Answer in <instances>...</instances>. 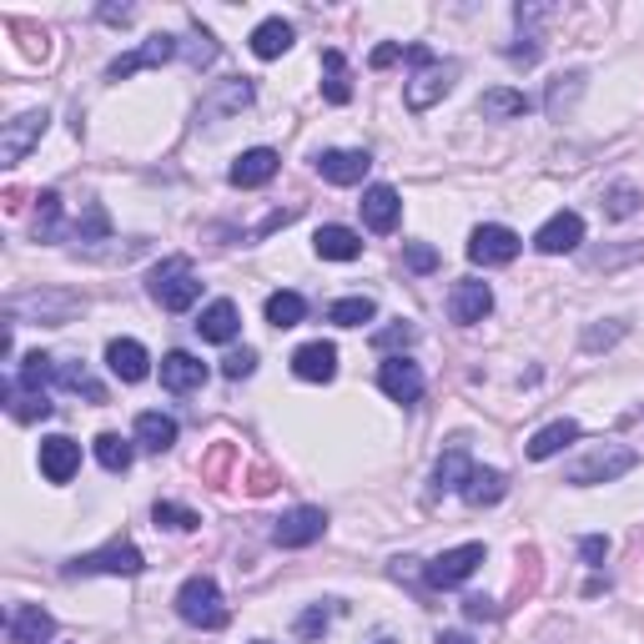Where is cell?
<instances>
[{
    "instance_id": "6da1fadb",
    "label": "cell",
    "mask_w": 644,
    "mask_h": 644,
    "mask_svg": "<svg viewBox=\"0 0 644 644\" xmlns=\"http://www.w3.org/2000/svg\"><path fill=\"white\" fill-rule=\"evenodd\" d=\"M403 56L413 61V76H408V86H403L408 111H428V106H438L448 92H453L459 61H438L428 46H403Z\"/></svg>"
},
{
    "instance_id": "7a4b0ae2",
    "label": "cell",
    "mask_w": 644,
    "mask_h": 644,
    "mask_svg": "<svg viewBox=\"0 0 644 644\" xmlns=\"http://www.w3.org/2000/svg\"><path fill=\"white\" fill-rule=\"evenodd\" d=\"M146 292H151V303H157L161 313H186V307L202 297V277L186 257H161V263L151 267V277H146Z\"/></svg>"
},
{
    "instance_id": "3957f363",
    "label": "cell",
    "mask_w": 644,
    "mask_h": 644,
    "mask_svg": "<svg viewBox=\"0 0 644 644\" xmlns=\"http://www.w3.org/2000/svg\"><path fill=\"white\" fill-rule=\"evenodd\" d=\"M177 615L192 624V630H222L227 624V599H222V584L211 574H192L177 590Z\"/></svg>"
},
{
    "instance_id": "277c9868",
    "label": "cell",
    "mask_w": 644,
    "mask_h": 644,
    "mask_svg": "<svg viewBox=\"0 0 644 644\" xmlns=\"http://www.w3.org/2000/svg\"><path fill=\"white\" fill-rule=\"evenodd\" d=\"M630 469H640V453L624 443H605V448H590L584 459L569 463L564 478L574 488H594V484H615V478H624Z\"/></svg>"
},
{
    "instance_id": "5b68a950",
    "label": "cell",
    "mask_w": 644,
    "mask_h": 644,
    "mask_svg": "<svg viewBox=\"0 0 644 644\" xmlns=\"http://www.w3.org/2000/svg\"><path fill=\"white\" fill-rule=\"evenodd\" d=\"M142 569H146L142 549H136V544H126V539H117V544H106V549L76 554V559L66 564V574H117V579H136Z\"/></svg>"
},
{
    "instance_id": "8992f818",
    "label": "cell",
    "mask_w": 644,
    "mask_h": 644,
    "mask_svg": "<svg viewBox=\"0 0 644 644\" xmlns=\"http://www.w3.org/2000/svg\"><path fill=\"white\" fill-rule=\"evenodd\" d=\"M46 126H51V111H46V106H40V111H21L15 121H5V132H0V167H21L40 146Z\"/></svg>"
},
{
    "instance_id": "52a82bcc",
    "label": "cell",
    "mask_w": 644,
    "mask_h": 644,
    "mask_svg": "<svg viewBox=\"0 0 644 644\" xmlns=\"http://www.w3.org/2000/svg\"><path fill=\"white\" fill-rule=\"evenodd\" d=\"M478 564H484V544H459V549H443L438 559L423 564V584L428 590H459Z\"/></svg>"
},
{
    "instance_id": "ba28073f",
    "label": "cell",
    "mask_w": 644,
    "mask_h": 644,
    "mask_svg": "<svg viewBox=\"0 0 644 644\" xmlns=\"http://www.w3.org/2000/svg\"><path fill=\"white\" fill-rule=\"evenodd\" d=\"M323 534H328V513L313 509V503H297V509H288L272 524V544H277V549H307V544H317Z\"/></svg>"
},
{
    "instance_id": "9c48e42d",
    "label": "cell",
    "mask_w": 644,
    "mask_h": 644,
    "mask_svg": "<svg viewBox=\"0 0 644 644\" xmlns=\"http://www.w3.org/2000/svg\"><path fill=\"white\" fill-rule=\"evenodd\" d=\"M252 96H257V86H252L247 76H232V81H217L207 96L197 101V121L202 126H217V121L238 117V111H247Z\"/></svg>"
},
{
    "instance_id": "30bf717a",
    "label": "cell",
    "mask_w": 644,
    "mask_h": 644,
    "mask_svg": "<svg viewBox=\"0 0 644 644\" xmlns=\"http://www.w3.org/2000/svg\"><path fill=\"white\" fill-rule=\"evenodd\" d=\"M519 232L513 227H503V222H484V227H474V238H469V263H478V267H509L513 257H519Z\"/></svg>"
},
{
    "instance_id": "8fae6325",
    "label": "cell",
    "mask_w": 644,
    "mask_h": 644,
    "mask_svg": "<svg viewBox=\"0 0 644 644\" xmlns=\"http://www.w3.org/2000/svg\"><path fill=\"white\" fill-rule=\"evenodd\" d=\"M313 171L332 186H357L373 171V157L363 151V146H328V151H317L313 157Z\"/></svg>"
},
{
    "instance_id": "7c38bea8",
    "label": "cell",
    "mask_w": 644,
    "mask_h": 644,
    "mask_svg": "<svg viewBox=\"0 0 644 644\" xmlns=\"http://www.w3.org/2000/svg\"><path fill=\"white\" fill-rule=\"evenodd\" d=\"M378 388L388 398H393V403H403V408H413L423 398V368L418 363H413V357H382L378 363Z\"/></svg>"
},
{
    "instance_id": "4fadbf2b",
    "label": "cell",
    "mask_w": 644,
    "mask_h": 644,
    "mask_svg": "<svg viewBox=\"0 0 644 644\" xmlns=\"http://www.w3.org/2000/svg\"><path fill=\"white\" fill-rule=\"evenodd\" d=\"M488 313H494V288H488V282H478V277L453 282V292H448V317H453L459 328H474Z\"/></svg>"
},
{
    "instance_id": "5bb4252c",
    "label": "cell",
    "mask_w": 644,
    "mask_h": 644,
    "mask_svg": "<svg viewBox=\"0 0 644 644\" xmlns=\"http://www.w3.org/2000/svg\"><path fill=\"white\" fill-rule=\"evenodd\" d=\"M579 242H584V217H579V211H554L549 222L534 232V247H539L544 257H564V252H579Z\"/></svg>"
},
{
    "instance_id": "9a60e30c",
    "label": "cell",
    "mask_w": 644,
    "mask_h": 644,
    "mask_svg": "<svg viewBox=\"0 0 644 644\" xmlns=\"http://www.w3.org/2000/svg\"><path fill=\"white\" fill-rule=\"evenodd\" d=\"M81 469V443L66 434H51L40 438V474H46V484H71Z\"/></svg>"
},
{
    "instance_id": "2e32d148",
    "label": "cell",
    "mask_w": 644,
    "mask_h": 644,
    "mask_svg": "<svg viewBox=\"0 0 644 644\" xmlns=\"http://www.w3.org/2000/svg\"><path fill=\"white\" fill-rule=\"evenodd\" d=\"M76 297H66V292H46V297H15L11 303V323H21L26 313H36L40 328H66L71 317H76Z\"/></svg>"
},
{
    "instance_id": "e0dca14e",
    "label": "cell",
    "mask_w": 644,
    "mask_h": 644,
    "mask_svg": "<svg viewBox=\"0 0 644 644\" xmlns=\"http://www.w3.org/2000/svg\"><path fill=\"white\" fill-rule=\"evenodd\" d=\"M182 51L171 36H151L146 46H136V51H126V56H117L111 66H106V81H126V76H136V71H146V66H161V61H171V56Z\"/></svg>"
},
{
    "instance_id": "ac0fdd59",
    "label": "cell",
    "mask_w": 644,
    "mask_h": 644,
    "mask_svg": "<svg viewBox=\"0 0 644 644\" xmlns=\"http://www.w3.org/2000/svg\"><path fill=\"white\" fill-rule=\"evenodd\" d=\"M277 167H282V157H277L272 146H252V151H242V157L227 167V182L242 186V192H252V186H267V182H272Z\"/></svg>"
},
{
    "instance_id": "d6986e66",
    "label": "cell",
    "mask_w": 644,
    "mask_h": 644,
    "mask_svg": "<svg viewBox=\"0 0 644 644\" xmlns=\"http://www.w3.org/2000/svg\"><path fill=\"white\" fill-rule=\"evenodd\" d=\"M474 469H478V463L469 459V448L448 443L443 453H438V463H434V494H463L469 478H474Z\"/></svg>"
},
{
    "instance_id": "ffe728a7",
    "label": "cell",
    "mask_w": 644,
    "mask_h": 644,
    "mask_svg": "<svg viewBox=\"0 0 644 644\" xmlns=\"http://www.w3.org/2000/svg\"><path fill=\"white\" fill-rule=\"evenodd\" d=\"M202 382H207V363H202L197 353H167L161 357V388L167 393H197Z\"/></svg>"
},
{
    "instance_id": "44dd1931",
    "label": "cell",
    "mask_w": 644,
    "mask_h": 644,
    "mask_svg": "<svg viewBox=\"0 0 644 644\" xmlns=\"http://www.w3.org/2000/svg\"><path fill=\"white\" fill-rule=\"evenodd\" d=\"M106 368L117 373L121 382H142L151 378V357H146V348L136 338H111L106 342Z\"/></svg>"
},
{
    "instance_id": "7402d4cb",
    "label": "cell",
    "mask_w": 644,
    "mask_h": 644,
    "mask_svg": "<svg viewBox=\"0 0 644 644\" xmlns=\"http://www.w3.org/2000/svg\"><path fill=\"white\" fill-rule=\"evenodd\" d=\"M292 373H297L303 382H332V378H338V348L323 342V338L303 342V348L292 353Z\"/></svg>"
},
{
    "instance_id": "603a6c76",
    "label": "cell",
    "mask_w": 644,
    "mask_h": 644,
    "mask_svg": "<svg viewBox=\"0 0 644 644\" xmlns=\"http://www.w3.org/2000/svg\"><path fill=\"white\" fill-rule=\"evenodd\" d=\"M5 634H11V644H51L56 619L40 605H15L11 619H5Z\"/></svg>"
},
{
    "instance_id": "cb8c5ba5",
    "label": "cell",
    "mask_w": 644,
    "mask_h": 644,
    "mask_svg": "<svg viewBox=\"0 0 644 644\" xmlns=\"http://www.w3.org/2000/svg\"><path fill=\"white\" fill-rule=\"evenodd\" d=\"M357 207H363V227H368V232H393L398 217H403V202H398V192H393V186H382V182L368 186Z\"/></svg>"
},
{
    "instance_id": "d4e9b609",
    "label": "cell",
    "mask_w": 644,
    "mask_h": 644,
    "mask_svg": "<svg viewBox=\"0 0 644 644\" xmlns=\"http://www.w3.org/2000/svg\"><path fill=\"white\" fill-rule=\"evenodd\" d=\"M197 332H202V342H232L242 332L238 303H232V297H217V303H207V307H202V317H197Z\"/></svg>"
},
{
    "instance_id": "484cf974",
    "label": "cell",
    "mask_w": 644,
    "mask_h": 644,
    "mask_svg": "<svg viewBox=\"0 0 644 644\" xmlns=\"http://www.w3.org/2000/svg\"><path fill=\"white\" fill-rule=\"evenodd\" d=\"M313 247H317V257H323V263H353V257H363V238H357L353 227H338V222L317 227Z\"/></svg>"
},
{
    "instance_id": "4316f807",
    "label": "cell",
    "mask_w": 644,
    "mask_h": 644,
    "mask_svg": "<svg viewBox=\"0 0 644 644\" xmlns=\"http://www.w3.org/2000/svg\"><path fill=\"white\" fill-rule=\"evenodd\" d=\"M136 443H142L146 453H167V448L177 443V418H171V413H161V408H146V413H136Z\"/></svg>"
},
{
    "instance_id": "83f0119b",
    "label": "cell",
    "mask_w": 644,
    "mask_h": 644,
    "mask_svg": "<svg viewBox=\"0 0 644 644\" xmlns=\"http://www.w3.org/2000/svg\"><path fill=\"white\" fill-rule=\"evenodd\" d=\"M584 434V428H579L574 418H554V423H544L539 434L528 438V459L534 463H544V459H554V453H564L569 443H574V438Z\"/></svg>"
},
{
    "instance_id": "f1b7e54d",
    "label": "cell",
    "mask_w": 644,
    "mask_h": 644,
    "mask_svg": "<svg viewBox=\"0 0 644 644\" xmlns=\"http://www.w3.org/2000/svg\"><path fill=\"white\" fill-rule=\"evenodd\" d=\"M5 413H11L15 423H40L56 413V403H51V393H31V388L5 378Z\"/></svg>"
},
{
    "instance_id": "f546056e",
    "label": "cell",
    "mask_w": 644,
    "mask_h": 644,
    "mask_svg": "<svg viewBox=\"0 0 644 644\" xmlns=\"http://www.w3.org/2000/svg\"><path fill=\"white\" fill-rule=\"evenodd\" d=\"M56 388H66V393H81L86 403H106V388L92 378V368H86L81 357H56Z\"/></svg>"
},
{
    "instance_id": "4dcf8cb0",
    "label": "cell",
    "mask_w": 644,
    "mask_h": 644,
    "mask_svg": "<svg viewBox=\"0 0 644 644\" xmlns=\"http://www.w3.org/2000/svg\"><path fill=\"white\" fill-rule=\"evenodd\" d=\"M282 51H292V26L288 21H282V15L257 21V31H252V56H257V61H277Z\"/></svg>"
},
{
    "instance_id": "1f68e13d",
    "label": "cell",
    "mask_w": 644,
    "mask_h": 644,
    "mask_svg": "<svg viewBox=\"0 0 644 644\" xmlns=\"http://www.w3.org/2000/svg\"><path fill=\"white\" fill-rule=\"evenodd\" d=\"M323 101H332V106L353 101V71H348V56L342 51H323Z\"/></svg>"
},
{
    "instance_id": "d6a6232c",
    "label": "cell",
    "mask_w": 644,
    "mask_h": 644,
    "mask_svg": "<svg viewBox=\"0 0 644 644\" xmlns=\"http://www.w3.org/2000/svg\"><path fill=\"white\" fill-rule=\"evenodd\" d=\"M31 232H36V242L66 238V217H61V192H56V186H46L36 197V222H31Z\"/></svg>"
},
{
    "instance_id": "836d02e7",
    "label": "cell",
    "mask_w": 644,
    "mask_h": 644,
    "mask_svg": "<svg viewBox=\"0 0 644 644\" xmlns=\"http://www.w3.org/2000/svg\"><path fill=\"white\" fill-rule=\"evenodd\" d=\"M528 96L524 92H513V86H494V92L478 96V117L484 121H513V117H524L528 111Z\"/></svg>"
},
{
    "instance_id": "e575fe53",
    "label": "cell",
    "mask_w": 644,
    "mask_h": 644,
    "mask_svg": "<svg viewBox=\"0 0 644 644\" xmlns=\"http://www.w3.org/2000/svg\"><path fill=\"white\" fill-rule=\"evenodd\" d=\"M71 242H81V247L111 242V217H106L101 202H86V207H81V217L71 222Z\"/></svg>"
},
{
    "instance_id": "d590c367",
    "label": "cell",
    "mask_w": 644,
    "mask_h": 644,
    "mask_svg": "<svg viewBox=\"0 0 644 644\" xmlns=\"http://www.w3.org/2000/svg\"><path fill=\"white\" fill-rule=\"evenodd\" d=\"M509 494V478L499 469H474L469 488H463V503H474V509H488V503H499Z\"/></svg>"
},
{
    "instance_id": "8d00e7d4",
    "label": "cell",
    "mask_w": 644,
    "mask_h": 644,
    "mask_svg": "<svg viewBox=\"0 0 644 644\" xmlns=\"http://www.w3.org/2000/svg\"><path fill=\"white\" fill-rule=\"evenodd\" d=\"M132 459H136L132 438H121V434H101V438H96V463H101L106 474H126Z\"/></svg>"
},
{
    "instance_id": "74e56055",
    "label": "cell",
    "mask_w": 644,
    "mask_h": 644,
    "mask_svg": "<svg viewBox=\"0 0 644 644\" xmlns=\"http://www.w3.org/2000/svg\"><path fill=\"white\" fill-rule=\"evenodd\" d=\"M378 317V303L373 297H338V303L328 307V323H338V328H363V323H373Z\"/></svg>"
},
{
    "instance_id": "f35d334b",
    "label": "cell",
    "mask_w": 644,
    "mask_h": 644,
    "mask_svg": "<svg viewBox=\"0 0 644 644\" xmlns=\"http://www.w3.org/2000/svg\"><path fill=\"white\" fill-rule=\"evenodd\" d=\"M303 317H307L303 292H272V297H267V323H272V328H297Z\"/></svg>"
},
{
    "instance_id": "ab89813d",
    "label": "cell",
    "mask_w": 644,
    "mask_h": 644,
    "mask_svg": "<svg viewBox=\"0 0 644 644\" xmlns=\"http://www.w3.org/2000/svg\"><path fill=\"white\" fill-rule=\"evenodd\" d=\"M151 519H157V528H177V534H192V528H202V513H197V509H186V503H171V499H157Z\"/></svg>"
},
{
    "instance_id": "60d3db41",
    "label": "cell",
    "mask_w": 644,
    "mask_h": 644,
    "mask_svg": "<svg viewBox=\"0 0 644 644\" xmlns=\"http://www.w3.org/2000/svg\"><path fill=\"white\" fill-rule=\"evenodd\" d=\"M579 92H584V71H569V76L554 81V86H549V101H544V106H549V117H554V121H564V111L579 101Z\"/></svg>"
},
{
    "instance_id": "b9f144b4",
    "label": "cell",
    "mask_w": 644,
    "mask_h": 644,
    "mask_svg": "<svg viewBox=\"0 0 644 644\" xmlns=\"http://www.w3.org/2000/svg\"><path fill=\"white\" fill-rule=\"evenodd\" d=\"M332 615H338L332 605H307L303 615L292 619V634H297V640H323V634H328V624H332Z\"/></svg>"
},
{
    "instance_id": "7bdbcfd3",
    "label": "cell",
    "mask_w": 644,
    "mask_h": 644,
    "mask_svg": "<svg viewBox=\"0 0 644 644\" xmlns=\"http://www.w3.org/2000/svg\"><path fill=\"white\" fill-rule=\"evenodd\" d=\"M413 338H418L413 323H388V328L373 332V348H378L382 357H398V348H413Z\"/></svg>"
},
{
    "instance_id": "ee69618b",
    "label": "cell",
    "mask_w": 644,
    "mask_h": 644,
    "mask_svg": "<svg viewBox=\"0 0 644 644\" xmlns=\"http://www.w3.org/2000/svg\"><path fill=\"white\" fill-rule=\"evenodd\" d=\"M186 40H192V46H186V66H192V71H202V66H211V61H217V40H211V31L207 26H192V36H186Z\"/></svg>"
},
{
    "instance_id": "f6af8a7d",
    "label": "cell",
    "mask_w": 644,
    "mask_h": 644,
    "mask_svg": "<svg viewBox=\"0 0 644 644\" xmlns=\"http://www.w3.org/2000/svg\"><path fill=\"white\" fill-rule=\"evenodd\" d=\"M605 211L609 217H615V222H624V217H634V211H640V192H634L630 182H615L605 192Z\"/></svg>"
},
{
    "instance_id": "bcb514c9",
    "label": "cell",
    "mask_w": 644,
    "mask_h": 644,
    "mask_svg": "<svg viewBox=\"0 0 644 644\" xmlns=\"http://www.w3.org/2000/svg\"><path fill=\"white\" fill-rule=\"evenodd\" d=\"M403 267L408 272L428 277L438 267V247H428V242H403Z\"/></svg>"
},
{
    "instance_id": "7dc6e473",
    "label": "cell",
    "mask_w": 644,
    "mask_h": 644,
    "mask_svg": "<svg viewBox=\"0 0 644 644\" xmlns=\"http://www.w3.org/2000/svg\"><path fill=\"white\" fill-rule=\"evenodd\" d=\"M222 373H227L232 382L252 378V373H257V353H252V348H242V353H227V357H222Z\"/></svg>"
},
{
    "instance_id": "c3c4849f",
    "label": "cell",
    "mask_w": 644,
    "mask_h": 644,
    "mask_svg": "<svg viewBox=\"0 0 644 644\" xmlns=\"http://www.w3.org/2000/svg\"><path fill=\"white\" fill-rule=\"evenodd\" d=\"M579 554H584V564H605L609 539L605 534H584V539H579Z\"/></svg>"
},
{
    "instance_id": "681fc988",
    "label": "cell",
    "mask_w": 644,
    "mask_h": 644,
    "mask_svg": "<svg viewBox=\"0 0 644 644\" xmlns=\"http://www.w3.org/2000/svg\"><path fill=\"white\" fill-rule=\"evenodd\" d=\"M463 615L469 619H499V605L484 599V594H469V599H463Z\"/></svg>"
},
{
    "instance_id": "f907efd6",
    "label": "cell",
    "mask_w": 644,
    "mask_h": 644,
    "mask_svg": "<svg viewBox=\"0 0 644 644\" xmlns=\"http://www.w3.org/2000/svg\"><path fill=\"white\" fill-rule=\"evenodd\" d=\"M96 15H101V21H106V26H132V5H101V11H96Z\"/></svg>"
},
{
    "instance_id": "816d5d0a",
    "label": "cell",
    "mask_w": 644,
    "mask_h": 644,
    "mask_svg": "<svg viewBox=\"0 0 644 644\" xmlns=\"http://www.w3.org/2000/svg\"><path fill=\"white\" fill-rule=\"evenodd\" d=\"M619 332H624L619 323H615V328H590V332H584V348H605V342H615Z\"/></svg>"
},
{
    "instance_id": "f5cc1de1",
    "label": "cell",
    "mask_w": 644,
    "mask_h": 644,
    "mask_svg": "<svg viewBox=\"0 0 644 644\" xmlns=\"http://www.w3.org/2000/svg\"><path fill=\"white\" fill-rule=\"evenodd\" d=\"M398 56H403V46H378V51L368 56V66H373V71H382V66H393Z\"/></svg>"
},
{
    "instance_id": "db71d44e",
    "label": "cell",
    "mask_w": 644,
    "mask_h": 644,
    "mask_svg": "<svg viewBox=\"0 0 644 644\" xmlns=\"http://www.w3.org/2000/svg\"><path fill=\"white\" fill-rule=\"evenodd\" d=\"M434 644H474V640H469V634H463V630H443Z\"/></svg>"
},
{
    "instance_id": "11a10c76",
    "label": "cell",
    "mask_w": 644,
    "mask_h": 644,
    "mask_svg": "<svg viewBox=\"0 0 644 644\" xmlns=\"http://www.w3.org/2000/svg\"><path fill=\"white\" fill-rule=\"evenodd\" d=\"M378 644H393V640H378Z\"/></svg>"
},
{
    "instance_id": "9f6ffc18",
    "label": "cell",
    "mask_w": 644,
    "mask_h": 644,
    "mask_svg": "<svg viewBox=\"0 0 644 644\" xmlns=\"http://www.w3.org/2000/svg\"><path fill=\"white\" fill-rule=\"evenodd\" d=\"M252 644H267V640H252Z\"/></svg>"
}]
</instances>
